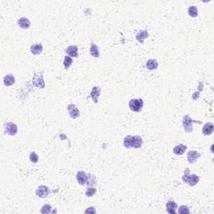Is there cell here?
<instances>
[{"label":"cell","mask_w":214,"mask_h":214,"mask_svg":"<svg viewBox=\"0 0 214 214\" xmlns=\"http://www.w3.org/2000/svg\"><path fill=\"white\" fill-rule=\"evenodd\" d=\"M187 146H185L183 144H180V145H177V146H176L174 147L173 152L176 156H181L182 154H184V152L187 151Z\"/></svg>","instance_id":"15"},{"label":"cell","mask_w":214,"mask_h":214,"mask_svg":"<svg viewBox=\"0 0 214 214\" xmlns=\"http://www.w3.org/2000/svg\"><path fill=\"white\" fill-rule=\"evenodd\" d=\"M95 212H96V210H95L94 207H90V208L85 211V213H95Z\"/></svg>","instance_id":"30"},{"label":"cell","mask_w":214,"mask_h":214,"mask_svg":"<svg viewBox=\"0 0 214 214\" xmlns=\"http://www.w3.org/2000/svg\"><path fill=\"white\" fill-rule=\"evenodd\" d=\"M35 193L39 197L45 198L50 193V188H49L47 186L41 185V186H39V187H38L37 190L35 191Z\"/></svg>","instance_id":"5"},{"label":"cell","mask_w":214,"mask_h":214,"mask_svg":"<svg viewBox=\"0 0 214 214\" xmlns=\"http://www.w3.org/2000/svg\"><path fill=\"white\" fill-rule=\"evenodd\" d=\"M193 123H197V124H202V121H194L190 117V116L188 115H185L182 118V125L184 127V131L186 133H192L193 131V128H192V124Z\"/></svg>","instance_id":"2"},{"label":"cell","mask_w":214,"mask_h":214,"mask_svg":"<svg viewBox=\"0 0 214 214\" xmlns=\"http://www.w3.org/2000/svg\"><path fill=\"white\" fill-rule=\"evenodd\" d=\"M39 156L35 152H31L30 155V160L32 163H37L39 161Z\"/></svg>","instance_id":"26"},{"label":"cell","mask_w":214,"mask_h":214,"mask_svg":"<svg viewBox=\"0 0 214 214\" xmlns=\"http://www.w3.org/2000/svg\"><path fill=\"white\" fill-rule=\"evenodd\" d=\"M97 183L96 181V177L92 174H88V178H87V181L85 184L89 187H95Z\"/></svg>","instance_id":"23"},{"label":"cell","mask_w":214,"mask_h":214,"mask_svg":"<svg viewBox=\"0 0 214 214\" xmlns=\"http://www.w3.org/2000/svg\"><path fill=\"white\" fill-rule=\"evenodd\" d=\"M101 94V88L99 86H94L91 89V92H90V96L92 98L93 101L95 103H97L98 102V97L99 95Z\"/></svg>","instance_id":"13"},{"label":"cell","mask_w":214,"mask_h":214,"mask_svg":"<svg viewBox=\"0 0 214 214\" xmlns=\"http://www.w3.org/2000/svg\"><path fill=\"white\" fill-rule=\"evenodd\" d=\"M200 96V91H196V92L193 93V95H192V99H193L194 101H196V100H197V99L199 98Z\"/></svg>","instance_id":"31"},{"label":"cell","mask_w":214,"mask_h":214,"mask_svg":"<svg viewBox=\"0 0 214 214\" xmlns=\"http://www.w3.org/2000/svg\"><path fill=\"white\" fill-rule=\"evenodd\" d=\"M182 181H184L185 183H188L189 186L191 187H194L196 186L200 181V178L198 176L196 175H190V170L188 168H186L184 172V175L182 176Z\"/></svg>","instance_id":"1"},{"label":"cell","mask_w":214,"mask_h":214,"mask_svg":"<svg viewBox=\"0 0 214 214\" xmlns=\"http://www.w3.org/2000/svg\"><path fill=\"white\" fill-rule=\"evenodd\" d=\"M51 209H52V208H51L50 205H49V204H45V205L43 206V208H41V213H50V212H52V211H51Z\"/></svg>","instance_id":"27"},{"label":"cell","mask_w":214,"mask_h":214,"mask_svg":"<svg viewBox=\"0 0 214 214\" xmlns=\"http://www.w3.org/2000/svg\"><path fill=\"white\" fill-rule=\"evenodd\" d=\"M146 66L149 70H154V69H157L158 68L157 60H153V59H151V60H147V62H146Z\"/></svg>","instance_id":"20"},{"label":"cell","mask_w":214,"mask_h":214,"mask_svg":"<svg viewBox=\"0 0 214 214\" xmlns=\"http://www.w3.org/2000/svg\"><path fill=\"white\" fill-rule=\"evenodd\" d=\"M188 14L192 18H196L198 15V10L196 6H190L188 9Z\"/></svg>","instance_id":"24"},{"label":"cell","mask_w":214,"mask_h":214,"mask_svg":"<svg viewBox=\"0 0 214 214\" xmlns=\"http://www.w3.org/2000/svg\"><path fill=\"white\" fill-rule=\"evenodd\" d=\"M72 63H73V59H72L71 57L68 56V55L65 56V58H64V66H65V69H68L70 67Z\"/></svg>","instance_id":"25"},{"label":"cell","mask_w":214,"mask_h":214,"mask_svg":"<svg viewBox=\"0 0 214 214\" xmlns=\"http://www.w3.org/2000/svg\"><path fill=\"white\" fill-rule=\"evenodd\" d=\"M144 102L142 99H131L129 101V107L134 112H140L142 110Z\"/></svg>","instance_id":"3"},{"label":"cell","mask_w":214,"mask_h":214,"mask_svg":"<svg viewBox=\"0 0 214 214\" xmlns=\"http://www.w3.org/2000/svg\"><path fill=\"white\" fill-rule=\"evenodd\" d=\"M214 130L213 124L211 123V122H208L206 123L205 125H203V128H202V134L204 136H210L211 134H212Z\"/></svg>","instance_id":"11"},{"label":"cell","mask_w":214,"mask_h":214,"mask_svg":"<svg viewBox=\"0 0 214 214\" xmlns=\"http://www.w3.org/2000/svg\"><path fill=\"white\" fill-rule=\"evenodd\" d=\"M133 137L132 136H126L124 138V146L125 148H132V143H133Z\"/></svg>","instance_id":"22"},{"label":"cell","mask_w":214,"mask_h":214,"mask_svg":"<svg viewBox=\"0 0 214 214\" xmlns=\"http://www.w3.org/2000/svg\"><path fill=\"white\" fill-rule=\"evenodd\" d=\"M178 213L179 214H187L190 213V210L189 208L187 206H181L178 209Z\"/></svg>","instance_id":"28"},{"label":"cell","mask_w":214,"mask_h":214,"mask_svg":"<svg viewBox=\"0 0 214 214\" xmlns=\"http://www.w3.org/2000/svg\"><path fill=\"white\" fill-rule=\"evenodd\" d=\"M149 34L146 30H141V31H139V32L137 34L136 38H137V40L139 42V43H143V42H144V39H146V38H147Z\"/></svg>","instance_id":"18"},{"label":"cell","mask_w":214,"mask_h":214,"mask_svg":"<svg viewBox=\"0 0 214 214\" xmlns=\"http://www.w3.org/2000/svg\"><path fill=\"white\" fill-rule=\"evenodd\" d=\"M4 129L9 136H15L18 132V125L13 122H6L4 124Z\"/></svg>","instance_id":"4"},{"label":"cell","mask_w":214,"mask_h":214,"mask_svg":"<svg viewBox=\"0 0 214 214\" xmlns=\"http://www.w3.org/2000/svg\"><path fill=\"white\" fill-rule=\"evenodd\" d=\"M143 140L140 136H135L133 137V143H132V147L133 148L138 149L142 146Z\"/></svg>","instance_id":"19"},{"label":"cell","mask_w":214,"mask_h":214,"mask_svg":"<svg viewBox=\"0 0 214 214\" xmlns=\"http://www.w3.org/2000/svg\"><path fill=\"white\" fill-rule=\"evenodd\" d=\"M33 84L36 87H38V88H42V89L45 88V81H44V79H43L42 74H39V73L34 74L33 78Z\"/></svg>","instance_id":"6"},{"label":"cell","mask_w":214,"mask_h":214,"mask_svg":"<svg viewBox=\"0 0 214 214\" xmlns=\"http://www.w3.org/2000/svg\"><path fill=\"white\" fill-rule=\"evenodd\" d=\"M200 157H201V154H200L199 152H196V151H192H192H189V152H187V160L191 164L196 162Z\"/></svg>","instance_id":"8"},{"label":"cell","mask_w":214,"mask_h":214,"mask_svg":"<svg viewBox=\"0 0 214 214\" xmlns=\"http://www.w3.org/2000/svg\"><path fill=\"white\" fill-rule=\"evenodd\" d=\"M18 24L21 29L28 30V29H30V21L29 20V18H25V17H23V18H20L19 19H18Z\"/></svg>","instance_id":"14"},{"label":"cell","mask_w":214,"mask_h":214,"mask_svg":"<svg viewBox=\"0 0 214 214\" xmlns=\"http://www.w3.org/2000/svg\"><path fill=\"white\" fill-rule=\"evenodd\" d=\"M89 54L90 55L95 58H99L100 57V51H99V47L96 45H91L90 50H89Z\"/></svg>","instance_id":"21"},{"label":"cell","mask_w":214,"mask_h":214,"mask_svg":"<svg viewBox=\"0 0 214 214\" xmlns=\"http://www.w3.org/2000/svg\"><path fill=\"white\" fill-rule=\"evenodd\" d=\"M88 178V174L84 171H79L76 174V180L80 185H85Z\"/></svg>","instance_id":"9"},{"label":"cell","mask_w":214,"mask_h":214,"mask_svg":"<svg viewBox=\"0 0 214 214\" xmlns=\"http://www.w3.org/2000/svg\"><path fill=\"white\" fill-rule=\"evenodd\" d=\"M166 208H167V212H169L170 214H175L176 212V208H177V204L174 201H169L166 204Z\"/></svg>","instance_id":"12"},{"label":"cell","mask_w":214,"mask_h":214,"mask_svg":"<svg viewBox=\"0 0 214 214\" xmlns=\"http://www.w3.org/2000/svg\"><path fill=\"white\" fill-rule=\"evenodd\" d=\"M30 51L31 53L34 54V55H38V54H40L43 51V46H42L41 44H35V45H31L30 47Z\"/></svg>","instance_id":"17"},{"label":"cell","mask_w":214,"mask_h":214,"mask_svg":"<svg viewBox=\"0 0 214 214\" xmlns=\"http://www.w3.org/2000/svg\"><path fill=\"white\" fill-rule=\"evenodd\" d=\"M65 52L67 55L69 57H74V58H78L79 54H78V47L75 45H70L65 50Z\"/></svg>","instance_id":"10"},{"label":"cell","mask_w":214,"mask_h":214,"mask_svg":"<svg viewBox=\"0 0 214 214\" xmlns=\"http://www.w3.org/2000/svg\"><path fill=\"white\" fill-rule=\"evenodd\" d=\"M15 83V77L13 74H7L3 78V84L6 86H11Z\"/></svg>","instance_id":"16"},{"label":"cell","mask_w":214,"mask_h":214,"mask_svg":"<svg viewBox=\"0 0 214 214\" xmlns=\"http://www.w3.org/2000/svg\"><path fill=\"white\" fill-rule=\"evenodd\" d=\"M67 110H68L69 116L71 117L72 119H76L78 117H80V112L77 107L75 106L74 105L69 104L67 106Z\"/></svg>","instance_id":"7"},{"label":"cell","mask_w":214,"mask_h":214,"mask_svg":"<svg viewBox=\"0 0 214 214\" xmlns=\"http://www.w3.org/2000/svg\"><path fill=\"white\" fill-rule=\"evenodd\" d=\"M95 192H96V188H95V187H89L86 190V192H85V195L87 196L90 197V196H94Z\"/></svg>","instance_id":"29"}]
</instances>
